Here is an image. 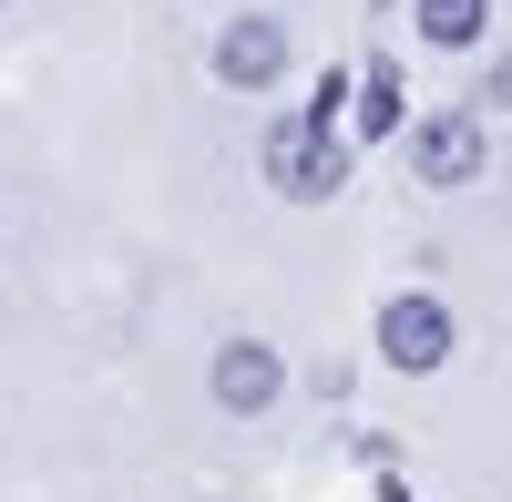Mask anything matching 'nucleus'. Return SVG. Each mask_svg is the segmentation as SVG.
Returning a JSON list of instances; mask_svg holds the SVG:
<instances>
[{
  "instance_id": "obj_4",
  "label": "nucleus",
  "mask_w": 512,
  "mask_h": 502,
  "mask_svg": "<svg viewBox=\"0 0 512 502\" xmlns=\"http://www.w3.org/2000/svg\"><path fill=\"white\" fill-rule=\"evenodd\" d=\"M379 359H390V369H410V380L451 359V308L431 298V287H410V298H390V308H379Z\"/></svg>"
},
{
  "instance_id": "obj_3",
  "label": "nucleus",
  "mask_w": 512,
  "mask_h": 502,
  "mask_svg": "<svg viewBox=\"0 0 512 502\" xmlns=\"http://www.w3.org/2000/svg\"><path fill=\"white\" fill-rule=\"evenodd\" d=\"M216 82H226V93H277V82H287V21L277 11L226 21L216 31Z\"/></svg>"
},
{
  "instance_id": "obj_9",
  "label": "nucleus",
  "mask_w": 512,
  "mask_h": 502,
  "mask_svg": "<svg viewBox=\"0 0 512 502\" xmlns=\"http://www.w3.org/2000/svg\"><path fill=\"white\" fill-rule=\"evenodd\" d=\"M379 502H410V482H400V472H390V482H379Z\"/></svg>"
},
{
  "instance_id": "obj_7",
  "label": "nucleus",
  "mask_w": 512,
  "mask_h": 502,
  "mask_svg": "<svg viewBox=\"0 0 512 502\" xmlns=\"http://www.w3.org/2000/svg\"><path fill=\"white\" fill-rule=\"evenodd\" d=\"M420 41H441V52H472V41L492 31V0H410Z\"/></svg>"
},
{
  "instance_id": "obj_6",
  "label": "nucleus",
  "mask_w": 512,
  "mask_h": 502,
  "mask_svg": "<svg viewBox=\"0 0 512 502\" xmlns=\"http://www.w3.org/2000/svg\"><path fill=\"white\" fill-rule=\"evenodd\" d=\"M349 123H359V144H390V134H400V72H390V62H359Z\"/></svg>"
},
{
  "instance_id": "obj_5",
  "label": "nucleus",
  "mask_w": 512,
  "mask_h": 502,
  "mask_svg": "<svg viewBox=\"0 0 512 502\" xmlns=\"http://www.w3.org/2000/svg\"><path fill=\"white\" fill-rule=\"evenodd\" d=\"M205 390H216V410H226V421H256V410H277L287 359H277L267 339H226V349H216V369H205Z\"/></svg>"
},
{
  "instance_id": "obj_8",
  "label": "nucleus",
  "mask_w": 512,
  "mask_h": 502,
  "mask_svg": "<svg viewBox=\"0 0 512 502\" xmlns=\"http://www.w3.org/2000/svg\"><path fill=\"white\" fill-rule=\"evenodd\" d=\"M472 103H482V113H512V62H492V72L472 82Z\"/></svg>"
},
{
  "instance_id": "obj_1",
  "label": "nucleus",
  "mask_w": 512,
  "mask_h": 502,
  "mask_svg": "<svg viewBox=\"0 0 512 502\" xmlns=\"http://www.w3.org/2000/svg\"><path fill=\"white\" fill-rule=\"evenodd\" d=\"M400 144H410V175H420V185H441V195H461L472 175H492L482 103H461V113H420V123H400Z\"/></svg>"
},
{
  "instance_id": "obj_2",
  "label": "nucleus",
  "mask_w": 512,
  "mask_h": 502,
  "mask_svg": "<svg viewBox=\"0 0 512 502\" xmlns=\"http://www.w3.org/2000/svg\"><path fill=\"white\" fill-rule=\"evenodd\" d=\"M256 164H267V185H277L287 205H328L338 185H349V144H338L328 123H308V113H297V123H277Z\"/></svg>"
}]
</instances>
